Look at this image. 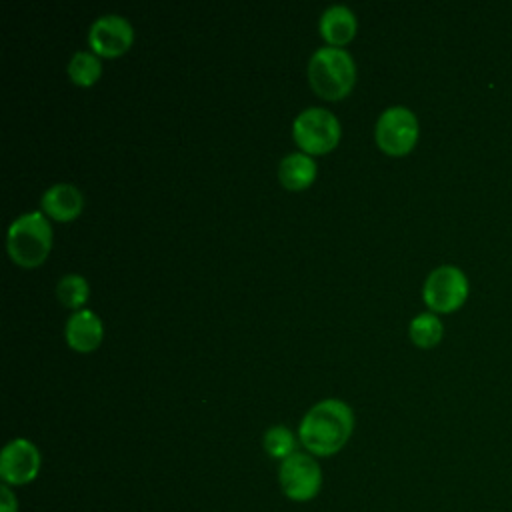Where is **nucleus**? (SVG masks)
Here are the masks:
<instances>
[{
	"label": "nucleus",
	"mask_w": 512,
	"mask_h": 512,
	"mask_svg": "<svg viewBox=\"0 0 512 512\" xmlns=\"http://www.w3.org/2000/svg\"><path fill=\"white\" fill-rule=\"evenodd\" d=\"M294 142L304 150V154H324L330 152L340 140V122L326 108H306L292 124Z\"/></svg>",
	"instance_id": "obj_4"
},
{
	"label": "nucleus",
	"mask_w": 512,
	"mask_h": 512,
	"mask_svg": "<svg viewBox=\"0 0 512 512\" xmlns=\"http://www.w3.org/2000/svg\"><path fill=\"white\" fill-rule=\"evenodd\" d=\"M442 332H444L442 322L432 312H422V314L414 316L410 322V328H408L410 340L420 348L436 346L442 340Z\"/></svg>",
	"instance_id": "obj_14"
},
{
	"label": "nucleus",
	"mask_w": 512,
	"mask_h": 512,
	"mask_svg": "<svg viewBox=\"0 0 512 512\" xmlns=\"http://www.w3.org/2000/svg\"><path fill=\"white\" fill-rule=\"evenodd\" d=\"M82 206V194L72 184H54L42 196V210L60 222L74 220L82 212Z\"/></svg>",
	"instance_id": "obj_11"
},
{
	"label": "nucleus",
	"mask_w": 512,
	"mask_h": 512,
	"mask_svg": "<svg viewBox=\"0 0 512 512\" xmlns=\"http://www.w3.org/2000/svg\"><path fill=\"white\" fill-rule=\"evenodd\" d=\"M6 248L10 258L24 268L42 264L52 248V228L46 216L42 212L18 216L8 228Z\"/></svg>",
	"instance_id": "obj_3"
},
{
	"label": "nucleus",
	"mask_w": 512,
	"mask_h": 512,
	"mask_svg": "<svg viewBox=\"0 0 512 512\" xmlns=\"http://www.w3.org/2000/svg\"><path fill=\"white\" fill-rule=\"evenodd\" d=\"M0 512H18V500L6 484L0 488Z\"/></svg>",
	"instance_id": "obj_18"
},
{
	"label": "nucleus",
	"mask_w": 512,
	"mask_h": 512,
	"mask_svg": "<svg viewBox=\"0 0 512 512\" xmlns=\"http://www.w3.org/2000/svg\"><path fill=\"white\" fill-rule=\"evenodd\" d=\"M376 144L390 156L410 152L418 140V120L406 106L386 108L376 122Z\"/></svg>",
	"instance_id": "obj_5"
},
{
	"label": "nucleus",
	"mask_w": 512,
	"mask_h": 512,
	"mask_svg": "<svg viewBox=\"0 0 512 512\" xmlns=\"http://www.w3.org/2000/svg\"><path fill=\"white\" fill-rule=\"evenodd\" d=\"M320 34L330 46H344L356 34V16L348 6L334 4L320 16Z\"/></svg>",
	"instance_id": "obj_12"
},
{
	"label": "nucleus",
	"mask_w": 512,
	"mask_h": 512,
	"mask_svg": "<svg viewBox=\"0 0 512 512\" xmlns=\"http://www.w3.org/2000/svg\"><path fill=\"white\" fill-rule=\"evenodd\" d=\"M424 302L434 312H454L468 298L466 274L450 264L434 268L422 288Z\"/></svg>",
	"instance_id": "obj_6"
},
{
	"label": "nucleus",
	"mask_w": 512,
	"mask_h": 512,
	"mask_svg": "<svg viewBox=\"0 0 512 512\" xmlns=\"http://www.w3.org/2000/svg\"><path fill=\"white\" fill-rule=\"evenodd\" d=\"M354 430L352 408L336 398L314 404L300 422L298 436L304 448L314 456L336 454Z\"/></svg>",
	"instance_id": "obj_1"
},
{
	"label": "nucleus",
	"mask_w": 512,
	"mask_h": 512,
	"mask_svg": "<svg viewBox=\"0 0 512 512\" xmlns=\"http://www.w3.org/2000/svg\"><path fill=\"white\" fill-rule=\"evenodd\" d=\"M282 492L296 502L312 500L322 486V472L316 460L308 454L294 452L280 464Z\"/></svg>",
	"instance_id": "obj_7"
},
{
	"label": "nucleus",
	"mask_w": 512,
	"mask_h": 512,
	"mask_svg": "<svg viewBox=\"0 0 512 512\" xmlns=\"http://www.w3.org/2000/svg\"><path fill=\"white\" fill-rule=\"evenodd\" d=\"M132 40V24L118 14H104L96 18L88 32V42L96 56H120L130 48Z\"/></svg>",
	"instance_id": "obj_8"
},
{
	"label": "nucleus",
	"mask_w": 512,
	"mask_h": 512,
	"mask_svg": "<svg viewBox=\"0 0 512 512\" xmlns=\"http://www.w3.org/2000/svg\"><path fill=\"white\" fill-rule=\"evenodd\" d=\"M308 78L316 94L326 100H340L354 86L356 64L344 48L322 46L310 56Z\"/></svg>",
	"instance_id": "obj_2"
},
{
	"label": "nucleus",
	"mask_w": 512,
	"mask_h": 512,
	"mask_svg": "<svg viewBox=\"0 0 512 512\" xmlns=\"http://www.w3.org/2000/svg\"><path fill=\"white\" fill-rule=\"evenodd\" d=\"M64 336H66V342L70 348H74L78 352H92L102 342L104 328H102L98 314L82 308V310H76L66 320Z\"/></svg>",
	"instance_id": "obj_10"
},
{
	"label": "nucleus",
	"mask_w": 512,
	"mask_h": 512,
	"mask_svg": "<svg viewBox=\"0 0 512 512\" xmlns=\"http://www.w3.org/2000/svg\"><path fill=\"white\" fill-rule=\"evenodd\" d=\"M278 178L286 190H304L316 178V162L304 152H292L280 160Z\"/></svg>",
	"instance_id": "obj_13"
},
{
	"label": "nucleus",
	"mask_w": 512,
	"mask_h": 512,
	"mask_svg": "<svg viewBox=\"0 0 512 512\" xmlns=\"http://www.w3.org/2000/svg\"><path fill=\"white\" fill-rule=\"evenodd\" d=\"M38 470L40 452L30 440L16 438L4 446L0 454V476L6 484H28L38 476Z\"/></svg>",
	"instance_id": "obj_9"
},
{
	"label": "nucleus",
	"mask_w": 512,
	"mask_h": 512,
	"mask_svg": "<svg viewBox=\"0 0 512 512\" xmlns=\"http://www.w3.org/2000/svg\"><path fill=\"white\" fill-rule=\"evenodd\" d=\"M56 294L66 308L82 310V304L88 300V282L80 274H66L58 280Z\"/></svg>",
	"instance_id": "obj_16"
},
{
	"label": "nucleus",
	"mask_w": 512,
	"mask_h": 512,
	"mask_svg": "<svg viewBox=\"0 0 512 512\" xmlns=\"http://www.w3.org/2000/svg\"><path fill=\"white\" fill-rule=\"evenodd\" d=\"M294 448H296L294 434L286 426H272V428L266 430L264 450L268 452V456L278 458V460H286L288 456L294 454Z\"/></svg>",
	"instance_id": "obj_17"
},
{
	"label": "nucleus",
	"mask_w": 512,
	"mask_h": 512,
	"mask_svg": "<svg viewBox=\"0 0 512 512\" xmlns=\"http://www.w3.org/2000/svg\"><path fill=\"white\" fill-rule=\"evenodd\" d=\"M100 74L102 64L94 52H76L68 62V76L76 86H92Z\"/></svg>",
	"instance_id": "obj_15"
}]
</instances>
